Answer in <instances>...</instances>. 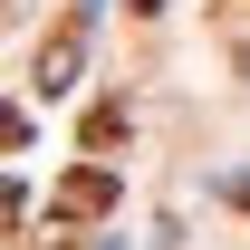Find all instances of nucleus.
Masks as SVG:
<instances>
[{
    "instance_id": "1",
    "label": "nucleus",
    "mask_w": 250,
    "mask_h": 250,
    "mask_svg": "<svg viewBox=\"0 0 250 250\" xmlns=\"http://www.w3.org/2000/svg\"><path fill=\"white\" fill-rule=\"evenodd\" d=\"M77 48H87V10H58V29L39 39V87H67L77 77Z\"/></svg>"
},
{
    "instance_id": "2",
    "label": "nucleus",
    "mask_w": 250,
    "mask_h": 250,
    "mask_svg": "<svg viewBox=\"0 0 250 250\" xmlns=\"http://www.w3.org/2000/svg\"><path fill=\"white\" fill-rule=\"evenodd\" d=\"M58 212H67V221H96V212H116V173H106V164H77V173L58 183Z\"/></svg>"
},
{
    "instance_id": "3",
    "label": "nucleus",
    "mask_w": 250,
    "mask_h": 250,
    "mask_svg": "<svg viewBox=\"0 0 250 250\" xmlns=\"http://www.w3.org/2000/svg\"><path fill=\"white\" fill-rule=\"evenodd\" d=\"M125 145V106H87V154H116Z\"/></svg>"
},
{
    "instance_id": "4",
    "label": "nucleus",
    "mask_w": 250,
    "mask_h": 250,
    "mask_svg": "<svg viewBox=\"0 0 250 250\" xmlns=\"http://www.w3.org/2000/svg\"><path fill=\"white\" fill-rule=\"evenodd\" d=\"M20 145H29V125H20L10 106H0V154H20Z\"/></svg>"
},
{
    "instance_id": "5",
    "label": "nucleus",
    "mask_w": 250,
    "mask_h": 250,
    "mask_svg": "<svg viewBox=\"0 0 250 250\" xmlns=\"http://www.w3.org/2000/svg\"><path fill=\"white\" fill-rule=\"evenodd\" d=\"M10 221H20V183H0V231H10Z\"/></svg>"
},
{
    "instance_id": "6",
    "label": "nucleus",
    "mask_w": 250,
    "mask_h": 250,
    "mask_svg": "<svg viewBox=\"0 0 250 250\" xmlns=\"http://www.w3.org/2000/svg\"><path fill=\"white\" fill-rule=\"evenodd\" d=\"M125 10H135V20H154V10H164V0H125Z\"/></svg>"
}]
</instances>
